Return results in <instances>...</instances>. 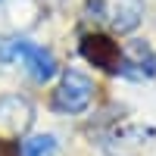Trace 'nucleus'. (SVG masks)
<instances>
[{
  "label": "nucleus",
  "mask_w": 156,
  "mask_h": 156,
  "mask_svg": "<svg viewBox=\"0 0 156 156\" xmlns=\"http://www.w3.org/2000/svg\"><path fill=\"white\" fill-rule=\"evenodd\" d=\"M12 56H16L25 69H28V75L34 78V81H50L59 69H56V59L50 50H44L41 44H31V41H12Z\"/></svg>",
  "instance_id": "7ed1b4c3"
},
{
  "label": "nucleus",
  "mask_w": 156,
  "mask_h": 156,
  "mask_svg": "<svg viewBox=\"0 0 156 156\" xmlns=\"http://www.w3.org/2000/svg\"><path fill=\"white\" fill-rule=\"evenodd\" d=\"M34 122V106L19 94L0 97V140H16L31 128Z\"/></svg>",
  "instance_id": "f03ea898"
},
{
  "label": "nucleus",
  "mask_w": 156,
  "mask_h": 156,
  "mask_svg": "<svg viewBox=\"0 0 156 156\" xmlns=\"http://www.w3.org/2000/svg\"><path fill=\"white\" fill-rule=\"evenodd\" d=\"M78 50H81V56L87 62H94V66L103 69V72H119V66H122L119 44L109 41L106 34H84Z\"/></svg>",
  "instance_id": "20e7f679"
},
{
  "label": "nucleus",
  "mask_w": 156,
  "mask_h": 156,
  "mask_svg": "<svg viewBox=\"0 0 156 156\" xmlns=\"http://www.w3.org/2000/svg\"><path fill=\"white\" fill-rule=\"evenodd\" d=\"M103 6H106L103 19H106L109 28L119 31V34L134 31L140 25V19H144V3H140V0H109V3H103Z\"/></svg>",
  "instance_id": "39448f33"
},
{
  "label": "nucleus",
  "mask_w": 156,
  "mask_h": 156,
  "mask_svg": "<svg viewBox=\"0 0 156 156\" xmlns=\"http://www.w3.org/2000/svg\"><path fill=\"white\" fill-rule=\"evenodd\" d=\"M94 100V81L78 72V69H66L59 75V84L53 90V109L56 112H66V115H78L90 106Z\"/></svg>",
  "instance_id": "f257e3e1"
},
{
  "label": "nucleus",
  "mask_w": 156,
  "mask_h": 156,
  "mask_svg": "<svg viewBox=\"0 0 156 156\" xmlns=\"http://www.w3.org/2000/svg\"><path fill=\"white\" fill-rule=\"evenodd\" d=\"M53 153H56L53 134H34L22 140V156H53Z\"/></svg>",
  "instance_id": "423d86ee"
}]
</instances>
